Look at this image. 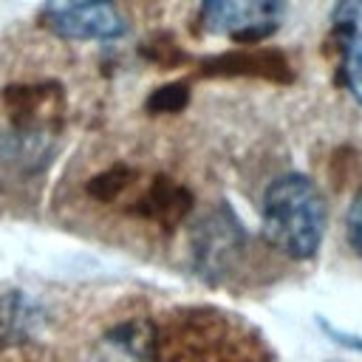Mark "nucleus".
Returning a JSON list of instances; mask_svg holds the SVG:
<instances>
[{
    "label": "nucleus",
    "instance_id": "f257e3e1",
    "mask_svg": "<svg viewBox=\"0 0 362 362\" xmlns=\"http://www.w3.org/2000/svg\"><path fill=\"white\" fill-rule=\"evenodd\" d=\"M260 221L263 235L274 249L303 260L320 249L325 232V201L311 178L288 173L266 187Z\"/></svg>",
    "mask_w": 362,
    "mask_h": 362
},
{
    "label": "nucleus",
    "instance_id": "f03ea898",
    "mask_svg": "<svg viewBox=\"0 0 362 362\" xmlns=\"http://www.w3.org/2000/svg\"><path fill=\"white\" fill-rule=\"evenodd\" d=\"M40 20L57 37L79 42L119 40L127 31V20L113 0H45Z\"/></svg>",
    "mask_w": 362,
    "mask_h": 362
},
{
    "label": "nucleus",
    "instance_id": "7ed1b4c3",
    "mask_svg": "<svg viewBox=\"0 0 362 362\" xmlns=\"http://www.w3.org/2000/svg\"><path fill=\"white\" fill-rule=\"evenodd\" d=\"M286 0H201V23L238 45H257L283 20Z\"/></svg>",
    "mask_w": 362,
    "mask_h": 362
},
{
    "label": "nucleus",
    "instance_id": "20e7f679",
    "mask_svg": "<svg viewBox=\"0 0 362 362\" xmlns=\"http://www.w3.org/2000/svg\"><path fill=\"white\" fill-rule=\"evenodd\" d=\"M3 107L20 133L40 136L62 116V88L54 82H17L3 90Z\"/></svg>",
    "mask_w": 362,
    "mask_h": 362
},
{
    "label": "nucleus",
    "instance_id": "39448f33",
    "mask_svg": "<svg viewBox=\"0 0 362 362\" xmlns=\"http://www.w3.org/2000/svg\"><path fill=\"white\" fill-rule=\"evenodd\" d=\"M130 204H133L130 209H133L136 218H141L147 223H156V226L170 232V229H175L187 221V215L192 212L195 198L181 181H175L170 175H156L136 192V198Z\"/></svg>",
    "mask_w": 362,
    "mask_h": 362
},
{
    "label": "nucleus",
    "instance_id": "423d86ee",
    "mask_svg": "<svg viewBox=\"0 0 362 362\" xmlns=\"http://www.w3.org/2000/svg\"><path fill=\"white\" fill-rule=\"evenodd\" d=\"M201 76H263V79H283L286 59L266 48H235L201 62Z\"/></svg>",
    "mask_w": 362,
    "mask_h": 362
},
{
    "label": "nucleus",
    "instance_id": "0eeeda50",
    "mask_svg": "<svg viewBox=\"0 0 362 362\" xmlns=\"http://www.w3.org/2000/svg\"><path fill=\"white\" fill-rule=\"evenodd\" d=\"M158 339L147 322H124L110 331L96 351L93 362H156Z\"/></svg>",
    "mask_w": 362,
    "mask_h": 362
},
{
    "label": "nucleus",
    "instance_id": "6e6552de",
    "mask_svg": "<svg viewBox=\"0 0 362 362\" xmlns=\"http://www.w3.org/2000/svg\"><path fill=\"white\" fill-rule=\"evenodd\" d=\"M337 34H339L345 85L362 102V0H342L339 3Z\"/></svg>",
    "mask_w": 362,
    "mask_h": 362
},
{
    "label": "nucleus",
    "instance_id": "1a4fd4ad",
    "mask_svg": "<svg viewBox=\"0 0 362 362\" xmlns=\"http://www.w3.org/2000/svg\"><path fill=\"white\" fill-rule=\"evenodd\" d=\"M136 178L139 173L127 164H113L102 173H96L90 181H88V195L99 204H113L119 198H124L133 187H136Z\"/></svg>",
    "mask_w": 362,
    "mask_h": 362
},
{
    "label": "nucleus",
    "instance_id": "9d476101",
    "mask_svg": "<svg viewBox=\"0 0 362 362\" xmlns=\"http://www.w3.org/2000/svg\"><path fill=\"white\" fill-rule=\"evenodd\" d=\"M141 57L158 68H178L187 62L184 48L170 37V34H153L144 45H141Z\"/></svg>",
    "mask_w": 362,
    "mask_h": 362
},
{
    "label": "nucleus",
    "instance_id": "9b49d317",
    "mask_svg": "<svg viewBox=\"0 0 362 362\" xmlns=\"http://www.w3.org/2000/svg\"><path fill=\"white\" fill-rule=\"evenodd\" d=\"M189 102V85L187 82H170L156 88L147 96V110L150 113H181Z\"/></svg>",
    "mask_w": 362,
    "mask_h": 362
},
{
    "label": "nucleus",
    "instance_id": "f8f14e48",
    "mask_svg": "<svg viewBox=\"0 0 362 362\" xmlns=\"http://www.w3.org/2000/svg\"><path fill=\"white\" fill-rule=\"evenodd\" d=\"M345 232H348V243L351 249L362 257V189L354 195L348 215H345Z\"/></svg>",
    "mask_w": 362,
    "mask_h": 362
}]
</instances>
